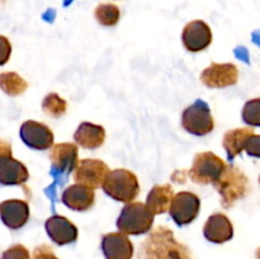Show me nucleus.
Here are the masks:
<instances>
[{
	"label": "nucleus",
	"mask_w": 260,
	"mask_h": 259,
	"mask_svg": "<svg viewBox=\"0 0 260 259\" xmlns=\"http://www.w3.org/2000/svg\"><path fill=\"white\" fill-rule=\"evenodd\" d=\"M139 259H194L187 245L178 241L167 226H157L142 241Z\"/></svg>",
	"instance_id": "nucleus-1"
},
{
	"label": "nucleus",
	"mask_w": 260,
	"mask_h": 259,
	"mask_svg": "<svg viewBox=\"0 0 260 259\" xmlns=\"http://www.w3.org/2000/svg\"><path fill=\"white\" fill-rule=\"evenodd\" d=\"M221 196V205L231 208L238 201L243 200L250 192V183L248 177L234 165H226L225 170L213 183Z\"/></svg>",
	"instance_id": "nucleus-2"
},
{
	"label": "nucleus",
	"mask_w": 260,
	"mask_h": 259,
	"mask_svg": "<svg viewBox=\"0 0 260 259\" xmlns=\"http://www.w3.org/2000/svg\"><path fill=\"white\" fill-rule=\"evenodd\" d=\"M154 213L141 202H129L122 208L117 228L119 233L126 235H141L151 230L154 223Z\"/></svg>",
	"instance_id": "nucleus-3"
},
{
	"label": "nucleus",
	"mask_w": 260,
	"mask_h": 259,
	"mask_svg": "<svg viewBox=\"0 0 260 259\" xmlns=\"http://www.w3.org/2000/svg\"><path fill=\"white\" fill-rule=\"evenodd\" d=\"M102 187L107 196L123 203L134 201L140 192L139 179L131 170L127 169H114L109 172Z\"/></svg>",
	"instance_id": "nucleus-4"
},
{
	"label": "nucleus",
	"mask_w": 260,
	"mask_h": 259,
	"mask_svg": "<svg viewBox=\"0 0 260 259\" xmlns=\"http://www.w3.org/2000/svg\"><path fill=\"white\" fill-rule=\"evenodd\" d=\"M226 164L220 156L211 151L198 152L193 160L192 168L189 169L190 179L197 184H210L215 183L225 170Z\"/></svg>",
	"instance_id": "nucleus-5"
},
{
	"label": "nucleus",
	"mask_w": 260,
	"mask_h": 259,
	"mask_svg": "<svg viewBox=\"0 0 260 259\" xmlns=\"http://www.w3.org/2000/svg\"><path fill=\"white\" fill-rule=\"evenodd\" d=\"M182 126L189 134L205 136L215 128V121L210 106L202 99H197L184 109L182 114Z\"/></svg>",
	"instance_id": "nucleus-6"
},
{
	"label": "nucleus",
	"mask_w": 260,
	"mask_h": 259,
	"mask_svg": "<svg viewBox=\"0 0 260 259\" xmlns=\"http://www.w3.org/2000/svg\"><path fill=\"white\" fill-rule=\"evenodd\" d=\"M50 160L52 164L51 175L56 180L65 182L66 177L74 172L78 165V146L70 142H62L51 147Z\"/></svg>",
	"instance_id": "nucleus-7"
},
{
	"label": "nucleus",
	"mask_w": 260,
	"mask_h": 259,
	"mask_svg": "<svg viewBox=\"0 0 260 259\" xmlns=\"http://www.w3.org/2000/svg\"><path fill=\"white\" fill-rule=\"evenodd\" d=\"M201 208V200L192 192H179L173 197L169 207L170 217L178 226H184L197 218Z\"/></svg>",
	"instance_id": "nucleus-8"
},
{
	"label": "nucleus",
	"mask_w": 260,
	"mask_h": 259,
	"mask_svg": "<svg viewBox=\"0 0 260 259\" xmlns=\"http://www.w3.org/2000/svg\"><path fill=\"white\" fill-rule=\"evenodd\" d=\"M109 169L107 164L98 159L80 160L74 170V179L79 184L95 189L103 185Z\"/></svg>",
	"instance_id": "nucleus-9"
},
{
	"label": "nucleus",
	"mask_w": 260,
	"mask_h": 259,
	"mask_svg": "<svg viewBox=\"0 0 260 259\" xmlns=\"http://www.w3.org/2000/svg\"><path fill=\"white\" fill-rule=\"evenodd\" d=\"M239 70L234 63L212 62L201 74V81L207 88H226L238 83Z\"/></svg>",
	"instance_id": "nucleus-10"
},
{
	"label": "nucleus",
	"mask_w": 260,
	"mask_h": 259,
	"mask_svg": "<svg viewBox=\"0 0 260 259\" xmlns=\"http://www.w3.org/2000/svg\"><path fill=\"white\" fill-rule=\"evenodd\" d=\"M182 42L189 52L206 50L212 42L211 28L203 20H192L183 29Z\"/></svg>",
	"instance_id": "nucleus-11"
},
{
	"label": "nucleus",
	"mask_w": 260,
	"mask_h": 259,
	"mask_svg": "<svg viewBox=\"0 0 260 259\" xmlns=\"http://www.w3.org/2000/svg\"><path fill=\"white\" fill-rule=\"evenodd\" d=\"M20 139L28 147L47 150L53 145V134L46 124L36 121H25L20 127Z\"/></svg>",
	"instance_id": "nucleus-12"
},
{
	"label": "nucleus",
	"mask_w": 260,
	"mask_h": 259,
	"mask_svg": "<svg viewBox=\"0 0 260 259\" xmlns=\"http://www.w3.org/2000/svg\"><path fill=\"white\" fill-rule=\"evenodd\" d=\"M45 228L51 240L57 245L71 244L78 239V228L63 216H51L46 220Z\"/></svg>",
	"instance_id": "nucleus-13"
},
{
	"label": "nucleus",
	"mask_w": 260,
	"mask_h": 259,
	"mask_svg": "<svg viewBox=\"0 0 260 259\" xmlns=\"http://www.w3.org/2000/svg\"><path fill=\"white\" fill-rule=\"evenodd\" d=\"M101 248L106 259H131L134 256V244L126 234H106L102 238Z\"/></svg>",
	"instance_id": "nucleus-14"
},
{
	"label": "nucleus",
	"mask_w": 260,
	"mask_h": 259,
	"mask_svg": "<svg viewBox=\"0 0 260 259\" xmlns=\"http://www.w3.org/2000/svg\"><path fill=\"white\" fill-rule=\"evenodd\" d=\"M0 218L12 230L23 228L29 218V206L25 201L8 200L0 203Z\"/></svg>",
	"instance_id": "nucleus-15"
},
{
	"label": "nucleus",
	"mask_w": 260,
	"mask_h": 259,
	"mask_svg": "<svg viewBox=\"0 0 260 259\" xmlns=\"http://www.w3.org/2000/svg\"><path fill=\"white\" fill-rule=\"evenodd\" d=\"M203 235L208 241L222 244L231 240L234 236V226L229 217L223 213H213L206 221Z\"/></svg>",
	"instance_id": "nucleus-16"
},
{
	"label": "nucleus",
	"mask_w": 260,
	"mask_h": 259,
	"mask_svg": "<svg viewBox=\"0 0 260 259\" xmlns=\"http://www.w3.org/2000/svg\"><path fill=\"white\" fill-rule=\"evenodd\" d=\"M61 201L70 210L86 211L93 207L94 201H95V193L91 188L76 183L63 190Z\"/></svg>",
	"instance_id": "nucleus-17"
},
{
	"label": "nucleus",
	"mask_w": 260,
	"mask_h": 259,
	"mask_svg": "<svg viewBox=\"0 0 260 259\" xmlns=\"http://www.w3.org/2000/svg\"><path fill=\"white\" fill-rule=\"evenodd\" d=\"M29 178L27 167L12 156L0 159V184L20 185Z\"/></svg>",
	"instance_id": "nucleus-18"
},
{
	"label": "nucleus",
	"mask_w": 260,
	"mask_h": 259,
	"mask_svg": "<svg viewBox=\"0 0 260 259\" xmlns=\"http://www.w3.org/2000/svg\"><path fill=\"white\" fill-rule=\"evenodd\" d=\"M74 140H75L76 144L80 145L84 149H98L104 144L106 130L103 128V126H99V124L83 122L74 134Z\"/></svg>",
	"instance_id": "nucleus-19"
},
{
	"label": "nucleus",
	"mask_w": 260,
	"mask_h": 259,
	"mask_svg": "<svg viewBox=\"0 0 260 259\" xmlns=\"http://www.w3.org/2000/svg\"><path fill=\"white\" fill-rule=\"evenodd\" d=\"M174 190L170 184H157L152 187L147 195L146 206L154 215H160L169 210L170 203L174 197Z\"/></svg>",
	"instance_id": "nucleus-20"
},
{
	"label": "nucleus",
	"mask_w": 260,
	"mask_h": 259,
	"mask_svg": "<svg viewBox=\"0 0 260 259\" xmlns=\"http://www.w3.org/2000/svg\"><path fill=\"white\" fill-rule=\"evenodd\" d=\"M251 135H254V130L251 128H235L226 132L222 140V145L223 149L226 150L229 160L233 161L243 150H245L246 141Z\"/></svg>",
	"instance_id": "nucleus-21"
},
{
	"label": "nucleus",
	"mask_w": 260,
	"mask_h": 259,
	"mask_svg": "<svg viewBox=\"0 0 260 259\" xmlns=\"http://www.w3.org/2000/svg\"><path fill=\"white\" fill-rule=\"evenodd\" d=\"M28 88V83L18 75L17 73L0 74V89L10 96H17L24 93Z\"/></svg>",
	"instance_id": "nucleus-22"
},
{
	"label": "nucleus",
	"mask_w": 260,
	"mask_h": 259,
	"mask_svg": "<svg viewBox=\"0 0 260 259\" xmlns=\"http://www.w3.org/2000/svg\"><path fill=\"white\" fill-rule=\"evenodd\" d=\"M96 22L101 23L104 27H113L118 23L119 18H121V12L117 5L111 4V3H106V4H99L96 7L95 12Z\"/></svg>",
	"instance_id": "nucleus-23"
},
{
	"label": "nucleus",
	"mask_w": 260,
	"mask_h": 259,
	"mask_svg": "<svg viewBox=\"0 0 260 259\" xmlns=\"http://www.w3.org/2000/svg\"><path fill=\"white\" fill-rule=\"evenodd\" d=\"M42 109L45 114L52 118H60L66 113L68 103L56 93H50L45 96L42 102Z\"/></svg>",
	"instance_id": "nucleus-24"
},
{
	"label": "nucleus",
	"mask_w": 260,
	"mask_h": 259,
	"mask_svg": "<svg viewBox=\"0 0 260 259\" xmlns=\"http://www.w3.org/2000/svg\"><path fill=\"white\" fill-rule=\"evenodd\" d=\"M243 121L249 126L260 127V98L246 102L243 108Z\"/></svg>",
	"instance_id": "nucleus-25"
},
{
	"label": "nucleus",
	"mask_w": 260,
	"mask_h": 259,
	"mask_svg": "<svg viewBox=\"0 0 260 259\" xmlns=\"http://www.w3.org/2000/svg\"><path fill=\"white\" fill-rule=\"evenodd\" d=\"M2 259H30V256L29 251L27 250L25 246L17 244V245L10 246L9 249L3 251Z\"/></svg>",
	"instance_id": "nucleus-26"
},
{
	"label": "nucleus",
	"mask_w": 260,
	"mask_h": 259,
	"mask_svg": "<svg viewBox=\"0 0 260 259\" xmlns=\"http://www.w3.org/2000/svg\"><path fill=\"white\" fill-rule=\"evenodd\" d=\"M245 151L249 156L260 157V135H251L246 141Z\"/></svg>",
	"instance_id": "nucleus-27"
},
{
	"label": "nucleus",
	"mask_w": 260,
	"mask_h": 259,
	"mask_svg": "<svg viewBox=\"0 0 260 259\" xmlns=\"http://www.w3.org/2000/svg\"><path fill=\"white\" fill-rule=\"evenodd\" d=\"M10 53H12V45L9 40L4 36H0V66L8 62Z\"/></svg>",
	"instance_id": "nucleus-28"
},
{
	"label": "nucleus",
	"mask_w": 260,
	"mask_h": 259,
	"mask_svg": "<svg viewBox=\"0 0 260 259\" xmlns=\"http://www.w3.org/2000/svg\"><path fill=\"white\" fill-rule=\"evenodd\" d=\"M33 259H58L48 245H40L33 251Z\"/></svg>",
	"instance_id": "nucleus-29"
},
{
	"label": "nucleus",
	"mask_w": 260,
	"mask_h": 259,
	"mask_svg": "<svg viewBox=\"0 0 260 259\" xmlns=\"http://www.w3.org/2000/svg\"><path fill=\"white\" fill-rule=\"evenodd\" d=\"M8 156H12V146H10L9 142L0 139V159Z\"/></svg>",
	"instance_id": "nucleus-30"
},
{
	"label": "nucleus",
	"mask_w": 260,
	"mask_h": 259,
	"mask_svg": "<svg viewBox=\"0 0 260 259\" xmlns=\"http://www.w3.org/2000/svg\"><path fill=\"white\" fill-rule=\"evenodd\" d=\"M256 259H260V246L258 248V250H256Z\"/></svg>",
	"instance_id": "nucleus-31"
},
{
	"label": "nucleus",
	"mask_w": 260,
	"mask_h": 259,
	"mask_svg": "<svg viewBox=\"0 0 260 259\" xmlns=\"http://www.w3.org/2000/svg\"><path fill=\"white\" fill-rule=\"evenodd\" d=\"M259 184H260V175H259Z\"/></svg>",
	"instance_id": "nucleus-32"
}]
</instances>
